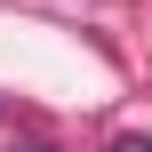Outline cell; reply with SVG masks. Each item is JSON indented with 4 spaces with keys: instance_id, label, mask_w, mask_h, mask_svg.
Instances as JSON below:
<instances>
[{
    "instance_id": "cell-1",
    "label": "cell",
    "mask_w": 152,
    "mask_h": 152,
    "mask_svg": "<svg viewBox=\"0 0 152 152\" xmlns=\"http://www.w3.org/2000/svg\"><path fill=\"white\" fill-rule=\"evenodd\" d=\"M120 152H152V136H128V144H120Z\"/></svg>"
}]
</instances>
